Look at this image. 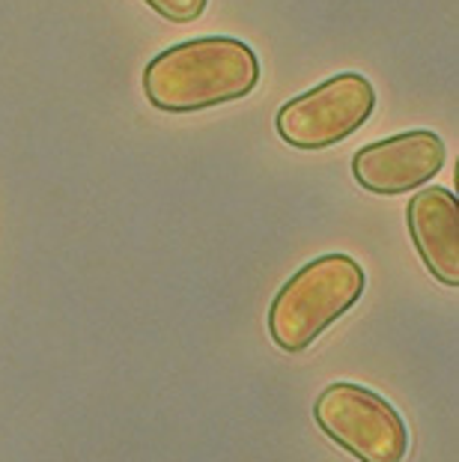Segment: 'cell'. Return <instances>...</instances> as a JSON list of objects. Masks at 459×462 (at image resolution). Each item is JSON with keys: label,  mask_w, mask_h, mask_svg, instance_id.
Listing matches in <instances>:
<instances>
[{"label": "cell", "mask_w": 459, "mask_h": 462, "mask_svg": "<svg viewBox=\"0 0 459 462\" xmlns=\"http://www.w3.org/2000/svg\"><path fill=\"white\" fill-rule=\"evenodd\" d=\"M260 57L233 36H203L170 45L143 69V93L164 114H197L239 102L257 90Z\"/></svg>", "instance_id": "obj_1"}, {"label": "cell", "mask_w": 459, "mask_h": 462, "mask_svg": "<svg viewBox=\"0 0 459 462\" xmlns=\"http://www.w3.org/2000/svg\"><path fill=\"white\" fill-rule=\"evenodd\" d=\"M367 274L346 254H322L292 274L269 304V334L275 346L298 356L355 308Z\"/></svg>", "instance_id": "obj_2"}, {"label": "cell", "mask_w": 459, "mask_h": 462, "mask_svg": "<svg viewBox=\"0 0 459 462\" xmlns=\"http://www.w3.org/2000/svg\"><path fill=\"white\" fill-rule=\"evenodd\" d=\"M314 420L358 462H406L409 430L390 402L355 382H331L314 402Z\"/></svg>", "instance_id": "obj_3"}, {"label": "cell", "mask_w": 459, "mask_h": 462, "mask_svg": "<svg viewBox=\"0 0 459 462\" xmlns=\"http://www.w3.org/2000/svg\"><path fill=\"white\" fill-rule=\"evenodd\" d=\"M373 111L376 90L370 78L361 72H340L283 105L275 129L287 146L317 152L353 137Z\"/></svg>", "instance_id": "obj_4"}, {"label": "cell", "mask_w": 459, "mask_h": 462, "mask_svg": "<svg viewBox=\"0 0 459 462\" xmlns=\"http://www.w3.org/2000/svg\"><path fill=\"white\" fill-rule=\"evenodd\" d=\"M445 162L447 150L442 137L429 129H415L361 146L353 155V176L370 194L397 198L424 189Z\"/></svg>", "instance_id": "obj_5"}, {"label": "cell", "mask_w": 459, "mask_h": 462, "mask_svg": "<svg viewBox=\"0 0 459 462\" xmlns=\"http://www.w3.org/2000/svg\"><path fill=\"white\" fill-rule=\"evenodd\" d=\"M406 224L427 272L447 290L459 287V206L447 189H418L406 206Z\"/></svg>", "instance_id": "obj_6"}, {"label": "cell", "mask_w": 459, "mask_h": 462, "mask_svg": "<svg viewBox=\"0 0 459 462\" xmlns=\"http://www.w3.org/2000/svg\"><path fill=\"white\" fill-rule=\"evenodd\" d=\"M143 4L173 24H191L207 13L209 0H143Z\"/></svg>", "instance_id": "obj_7"}]
</instances>
